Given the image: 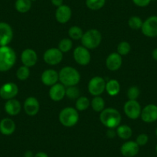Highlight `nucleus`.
Wrapping results in <instances>:
<instances>
[{
    "mask_svg": "<svg viewBox=\"0 0 157 157\" xmlns=\"http://www.w3.org/2000/svg\"><path fill=\"white\" fill-rule=\"evenodd\" d=\"M140 94V90L137 86H131L127 91V96L129 100H136Z\"/></svg>",
    "mask_w": 157,
    "mask_h": 157,
    "instance_id": "nucleus-35",
    "label": "nucleus"
},
{
    "mask_svg": "<svg viewBox=\"0 0 157 157\" xmlns=\"http://www.w3.org/2000/svg\"><path fill=\"white\" fill-rule=\"evenodd\" d=\"M72 17V10L69 6L63 5L58 7L56 11V19L57 22L61 24H65L69 22Z\"/></svg>",
    "mask_w": 157,
    "mask_h": 157,
    "instance_id": "nucleus-16",
    "label": "nucleus"
},
{
    "mask_svg": "<svg viewBox=\"0 0 157 157\" xmlns=\"http://www.w3.org/2000/svg\"><path fill=\"white\" fill-rule=\"evenodd\" d=\"M152 56L154 60L157 61V48H155V49H153L152 52Z\"/></svg>",
    "mask_w": 157,
    "mask_h": 157,
    "instance_id": "nucleus-42",
    "label": "nucleus"
},
{
    "mask_svg": "<svg viewBox=\"0 0 157 157\" xmlns=\"http://www.w3.org/2000/svg\"><path fill=\"white\" fill-rule=\"evenodd\" d=\"M29 68L25 66H20V67L18 69L17 72H16V76H17V78L21 81L26 80L27 78H29Z\"/></svg>",
    "mask_w": 157,
    "mask_h": 157,
    "instance_id": "nucleus-32",
    "label": "nucleus"
},
{
    "mask_svg": "<svg viewBox=\"0 0 157 157\" xmlns=\"http://www.w3.org/2000/svg\"><path fill=\"white\" fill-rule=\"evenodd\" d=\"M24 110L28 116H36L39 110V102L38 99L33 96L27 98L24 102Z\"/></svg>",
    "mask_w": 157,
    "mask_h": 157,
    "instance_id": "nucleus-18",
    "label": "nucleus"
},
{
    "mask_svg": "<svg viewBox=\"0 0 157 157\" xmlns=\"http://www.w3.org/2000/svg\"><path fill=\"white\" fill-rule=\"evenodd\" d=\"M82 46L88 49H94L99 46L102 41V35L97 29H90L83 33L82 39Z\"/></svg>",
    "mask_w": 157,
    "mask_h": 157,
    "instance_id": "nucleus-5",
    "label": "nucleus"
},
{
    "mask_svg": "<svg viewBox=\"0 0 157 157\" xmlns=\"http://www.w3.org/2000/svg\"><path fill=\"white\" fill-rule=\"evenodd\" d=\"M106 136L108 138L113 139L116 136V132L114 130V129H108L106 132Z\"/></svg>",
    "mask_w": 157,
    "mask_h": 157,
    "instance_id": "nucleus-38",
    "label": "nucleus"
},
{
    "mask_svg": "<svg viewBox=\"0 0 157 157\" xmlns=\"http://www.w3.org/2000/svg\"><path fill=\"white\" fill-rule=\"evenodd\" d=\"M148 141H149V136L145 133L140 134L136 140V142L140 146H143L146 145Z\"/></svg>",
    "mask_w": 157,
    "mask_h": 157,
    "instance_id": "nucleus-36",
    "label": "nucleus"
},
{
    "mask_svg": "<svg viewBox=\"0 0 157 157\" xmlns=\"http://www.w3.org/2000/svg\"><path fill=\"white\" fill-rule=\"evenodd\" d=\"M132 1L136 6L142 7V8L148 6L151 2V0H132Z\"/></svg>",
    "mask_w": 157,
    "mask_h": 157,
    "instance_id": "nucleus-37",
    "label": "nucleus"
},
{
    "mask_svg": "<svg viewBox=\"0 0 157 157\" xmlns=\"http://www.w3.org/2000/svg\"><path fill=\"white\" fill-rule=\"evenodd\" d=\"M59 80L66 87L75 86L80 81V74L75 68L66 66L59 72Z\"/></svg>",
    "mask_w": 157,
    "mask_h": 157,
    "instance_id": "nucleus-3",
    "label": "nucleus"
},
{
    "mask_svg": "<svg viewBox=\"0 0 157 157\" xmlns=\"http://www.w3.org/2000/svg\"><path fill=\"white\" fill-rule=\"evenodd\" d=\"M31 2H35V1H37V0H30Z\"/></svg>",
    "mask_w": 157,
    "mask_h": 157,
    "instance_id": "nucleus-45",
    "label": "nucleus"
},
{
    "mask_svg": "<svg viewBox=\"0 0 157 157\" xmlns=\"http://www.w3.org/2000/svg\"><path fill=\"white\" fill-rule=\"evenodd\" d=\"M116 135L122 140H129L132 135V130L127 125H121L116 129Z\"/></svg>",
    "mask_w": 157,
    "mask_h": 157,
    "instance_id": "nucleus-24",
    "label": "nucleus"
},
{
    "mask_svg": "<svg viewBox=\"0 0 157 157\" xmlns=\"http://www.w3.org/2000/svg\"><path fill=\"white\" fill-rule=\"evenodd\" d=\"M60 123L66 127L74 126L79 120L78 110L72 107H66L63 109L59 115Z\"/></svg>",
    "mask_w": 157,
    "mask_h": 157,
    "instance_id": "nucleus-4",
    "label": "nucleus"
},
{
    "mask_svg": "<svg viewBox=\"0 0 157 157\" xmlns=\"http://www.w3.org/2000/svg\"><path fill=\"white\" fill-rule=\"evenodd\" d=\"M73 58L75 61L81 66H86L91 61V55L89 49L84 46H78L74 49Z\"/></svg>",
    "mask_w": 157,
    "mask_h": 157,
    "instance_id": "nucleus-9",
    "label": "nucleus"
},
{
    "mask_svg": "<svg viewBox=\"0 0 157 157\" xmlns=\"http://www.w3.org/2000/svg\"><path fill=\"white\" fill-rule=\"evenodd\" d=\"M34 157H49L47 153L44 152H39L34 155Z\"/></svg>",
    "mask_w": 157,
    "mask_h": 157,
    "instance_id": "nucleus-40",
    "label": "nucleus"
},
{
    "mask_svg": "<svg viewBox=\"0 0 157 157\" xmlns=\"http://www.w3.org/2000/svg\"><path fill=\"white\" fill-rule=\"evenodd\" d=\"M155 135H156V136H157V128H156V129H155Z\"/></svg>",
    "mask_w": 157,
    "mask_h": 157,
    "instance_id": "nucleus-44",
    "label": "nucleus"
},
{
    "mask_svg": "<svg viewBox=\"0 0 157 157\" xmlns=\"http://www.w3.org/2000/svg\"><path fill=\"white\" fill-rule=\"evenodd\" d=\"M142 33L146 37L154 38L157 36V16H149L143 22L141 28Z\"/></svg>",
    "mask_w": 157,
    "mask_h": 157,
    "instance_id": "nucleus-7",
    "label": "nucleus"
},
{
    "mask_svg": "<svg viewBox=\"0 0 157 157\" xmlns=\"http://www.w3.org/2000/svg\"><path fill=\"white\" fill-rule=\"evenodd\" d=\"M140 152V146L134 141H127L120 147V152L124 157H134Z\"/></svg>",
    "mask_w": 157,
    "mask_h": 157,
    "instance_id": "nucleus-14",
    "label": "nucleus"
},
{
    "mask_svg": "<svg viewBox=\"0 0 157 157\" xmlns=\"http://www.w3.org/2000/svg\"><path fill=\"white\" fill-rule=\"evenodd\" d=\"M130 44L126 41L121 42L117 46V52L120 54L121 56H126L127 54H129V52H130Z\"/></svg>",
    "mask_w": 157,
    "mask_h": 157,
    "instance_id": "nucleus-34",
    "label": "nucleus"
},
{
    "mask_svg": "<svg viewBox=\"0 0 157 157\" xmlns=\"http://www.w3.org/2000/svg\"><path fill=\"white\" fill-rule=\"evenodd\" d=\"M34 155L35 154L33 153V151L27 150L24 153V157H34Z\"/></svg>",
    "mask_w": 157,
    "mask_h": 157,
    "instance_id": "nucleus-41",
    "label": "nucleus"
},
{
    "mask_svg": "<svg viewBox=\"0 0 157 157\" xmlns=\"http://www.w3.org/2000/svg\"><path fill=\"white\" fill-rule=\"evenodd\" d=\"M19 93V88L14 82H6L0 87V97L6 100L14 99Z\"/></svg>",
    "mask_w": 157,
    "mask_h": 157,
    "instance_id": "nucleus-12",
    "label": "nucleus"
},
{
    "mask_svg": "<svg viewBox=\"0 0 157 157\" xmlns=\"http://www.w3.org/2000/svg\"><path fill=\"white\" fill-rule=\"evenodd\" d=\"M141 119L146 123H154L157 120V105L155 104H149L142 109Z\"/></svg>",
    "mask_w": 157,
    "mask_h": 157,
    "instance_id": "nucleus-13",
    "label": "nucleus"
},
{
    "mask_svg": "<svg viewBox=\"0 0 157 157\" xmlns=\"http://www.w3.org/2000/svg\"><path fill=\"white\" fill-rule=\"evenodd\" d=\"M105 90L109 96H116L120 91V82L116 79H111L106 82L105 85Z\"/></svg>",
    "mask_w": 157,
    "mask_h": 157,
    "instance_id": "nucleus-23",
    "label": "nucleus"
},
{
    "mask_svg": "<svg viewBox=\"0 0 157 157\" xmlns=\"http://www.w3.org/2000/svg\"><path fill=\"white\" fill-rule=\"evenodd\" d=\"M37 53L32 49H25L21 54V61L22 64L29 68L34 66L37 63Z\"/></svg>",
    "mask_w": 157,
    "mask_h": 157,
    "instance_id": "nucleus-15",
    "label": "nucleus"
},
{
    "mask_svg": "<svg viewBox=\"0 0 157 157\" xmlns=\"http://www.w3.org/2000/svg\"><path fill=\"white\" fill-rule=\"evenodd\" d=\"M90 105V99L85 96H80L77 99L75 102V109L78 111H85Z\"/></svg>",
    "mask_w": 157,
    "mask_h": 157,
    "instance_id": "nucleus-27",
    "label": "nucleus"
},
{
    "mask_svg": "<svg viewBox=\"0 0 157 157\" xmlns=\"http://www.w3.org/2000/svg\"><path fill=\"white\" fill-rule=\"evenodd\" d=\"M105 79L101 76H95L92 78L88 84L89 93L94 96H100L105 90Z\"/></svg>",
    "mask_w": 157,
    "mask_h": 157,
    "instance_id": "nucleus-6",
    "label": "nucleus"
},
{
    "mask_svg": "<svg viewBox=\"0 0 157 157\" xmlns=\"http://www.w3.org/2000/svg\"><path fill=\"white\" fill-rule=\"evenodd\" d=\"M51 3L56 7H59L63 5V0H51Z\"/></svg>",
    "mask_w": 157,
    "mask_h": 157,
    "instance_id": "nucleus-39",
    "label": "nucleus"
},
{
    "mask_svg": "<svg viewBox=\"0 0 157 157\" xmlns=\"http://www.w3.org/2000/svg\"><path fill=\"white\" fill-rule=\"evenodd\" d=\"M72 48V42L70 39L65 38L59 42L58 46V49L62 52H67L70 51Z\"/></svg>",
    "mask_w": 157,
    "mask_h": 157,
    "instance_id": "nucleus-31",
    "label": "nucleus"
},
{
    "mask_svg": "<svg viewBox=\"0 0 157 157\" xmlns=\"http://www.w3.org/2000/svg\"><path fill=\"white\" fill-rule=\"evenodd\" d=\"M16 130V123L10 118H5L0 121V132L4 136H10Z\"/></svg>",
    "mask_w": 157,
    "mask_h": 157,
    "instance_id": "nucleus-21",
    "label": "nucleus"
},
{
    "mask_svg": "<svg viewBox=\"0 0 157 157\" xmlns=\"http://www.w3.org/2000/svg\"><path fill=\"white\" fill-rule=\"evenodd\" d=\"M16 61V54L9 46H0V72H6L13 67Z\"/></svg>",
    "mask_w": 157,
    "mask_h": 157,
    "instance_id": "nucleus-2",
    "label": "nucleus"
},
{
    "mask_svg": "<svg viewBox=\"0 0 157 157\" xmlns=\"http://www.w3.org/2000/svg\"><path fill=\"white\" fill-rule=\"evenodd\" d=\"M143 20L139 16H136L129 18V21H128V25H129V26L132 29L134 30L141 29L142 26H143Z\"/></svg>",
    "mask_w": 157,
    "mask_h": 157,
    "instance_id": "nucleus-30",
    "label": "nucleus"
},
{
    "mask_svg": "<svg viewBox=\"0 0 157 157\" xmlns=\"http://www.w3.org/2000/svg\"><path fill=\"white\" fill-rule=\"evenodd\" d=\"M13 38V31L8 23L0 22V46H8Z\"/></svg>",
    "mask_w": 157,
    "mask_h": 157,
    "instance_id": "nucleus-11",
    "label": "nucleus"
},
{
    "mask_svg": "<svg viewBox=\"0 0 157 157\" xmlns=\"http://www.w3.org/2000/svg\"><path fill=\"white\" fill-rule=\"evenodd\" d=\"M99 120L108 129H115L120 126L122 120L121 114L114 108L104 109L100 113Z\"/></svg>",
    "mask_w": 157,
    "mask_h": 157,
    "instance_id": "nucleus-1",
    "label": "nucleus"
},
{
    "mask_svg": "<svg viewBox=\"0 0 157 157\" xmlns=\"http://www.w3.org/2000/svg\"><path fill=\"white\" fill-rule=\"evenodd\" d=\"M80 94L79 90L75 86H68L66 89V95L69 99H78V96Z\"/></svg>",
    "mask_w": 157,
    "mask_h": 157,
    "instance_id": "nucleus-33",
    "label": "nucleus"
},
{
    "mask_svg": "<svg viewBox=\"0 0 157 157\" xmlns=\"http://www.w3.org/2000/svg\"><path fill=\"white\" fill-rule=\"evenodd\" d=\"M5 111L6 112L7 114L10 116H16L19 114L22 109V105L19 101L16 100L15 99L7 100L5 104Z\"/></svg>",
    "mask_w": 157,
    "mask_h": 157,
    "instance_id": "nucleus-22",
    "label": "nucleus"
},
{
    "mask_svg": "<svg viewBox=\"0 0 157 157\" xmlns=\"http://www.w3.org/2000/svg\"><path fill=\"white\" fill-rule=\"evenodd\" d=\"M93 109L97 113H101L105 107V101L101 96H95L91 102Z\"/></svg>",
    "mask_w": 157,
    "mask_h": 157,
    "instance_id": "nucleus-26",
    "label": "nucleus"
},
{
    "mask_svg": "<svg viewBox=\"0 0 157 157\" xmlns=\"http://www.w3.org/2000/svg\"><path fill=\"white\" fill-rule=\"evenodd\" d=\"M155 152L157 153V144H156V146H155Z\"/></svg>",
    "mask_w": 157,
    "mask_h": 157,
    "instance_id": "nucleus-43",
    "label": "nucleus"
},
{
    "mask_svg": "<svg viewBox=\"0 0 157 157\" xmlns=\"http://www.w3.org/2000/svg\"><path fill=\"white\" fill-rule=\"evenodd\" d=\"M41 80L44 85L47 86H52L58 82L59 72L54 69H46L42 74Z\"/></svg>",
    "mask_w": 157,
    "mask_h": 157,
    "instance_id": "nucleus-19",
    "label": "nucleus"
},
{
    "mask_svg": "<svg viewBox=\"0 0 157 157\" xmlns=\"http://www.w3.org/2000/svg\"><path fill=\"white\" fill-rule=\"evenodd\" d=\"M105 0H86V5L91 10H99L105 6Z\"/></svg>",
    "mask_w": 157,
    "mask_h": 157,
    "instance_id": "nucleus-28",
    "label": "nucleus"
},
{
    "mask_svg": "<svg viewBox=\"0 0 157 157\" xmlns=\"http://www.w3.org/2000/svg\"><path fill=\"white\" fill-rule=\"evenodd\" d=\"M32 7L30 0H16L15 2V8L16 11L20 13H28Z\"/></svg>",
    "mask_w": 157,
    "mask_h": 157,
    "instance_id": "nucleus-25",
    "label": "nucleus"
},
{
    "mask_svg": "<svg viewBox=\"0 0 157 157\" xmlns=\"http://www.w3.org/2000/svg\"><path fill=\"white\" fill-rule=\"evenodd\" d=\"M69 36L71 39L74 40H78V39H82L83 36V32L80 27L75 25V26L70 27L69 29Z\"/></svg>",
    "mask_w": 157,
    "mask_h": 157,
    "instance_id": "nucleus-29",
    "label": "nucleus"
},
{
    "mask_svg": "<svg viewBox=\"0 0 157 157\" xmlns=\"http://www.w3.org/2000/svg\"><path fill=\"white\" fill-rule=\"evenodd\" d=\"M123 63L122 56L118 52L109 54L105 60V65L109 70L116 71L120 69Z\"/></svg>",
    "mask_w": 157,
    "mask_h": 157,
    "instance_id": "nucleus-17",
    "label": "nucleus"
},
{
    "mask_svg": "<svg viewBox=\"0 0 157 157\" xmlns=\"http://www.w3.org/2000/svg\"><path fill=\"white\" fill-rule=\"evenodd\" d=\"M66 96V86L62 83L52 86L49 90V97L55 102L62 100Z\"/></svg>",
    "mask_w": 157,
    "mask_h": 157,
    "instance_id": "nucleus-20",
    "label": "nucleus"
},
{
    "mask_svg": "<svg viewBox=\"0 0 157 157\" xmlns=\"http://www.w3.org/2000/svg\"><path fill=\"white\" fill-rule=\"evenodd\" d=\"M142 109L136 100H129L124 105V113L131 120H136L141 115Z\"/></svg>",
    "mask_w": 157,
    "mask_h": 157,
    "instance_id": "nucleus-10",
    "label": "nucleus"
},
{
    "mask_svg": "<svg viewBox=\"0 0 157 157\" xmlns=\"http://www.w3.org/2000/svg\"><path fill=\"white\" fill-rule=\"evenodd\" d=\"M63 52L58 48H51L47 49L43 55L45 63L50 66H55L61 63L63 60Z\"/></svg>",
    "mask_w": 157,
    "mask_h": 157,
    "instance_id": "nucleus-8",
    "label": "nucleus"
}]
</instances>
